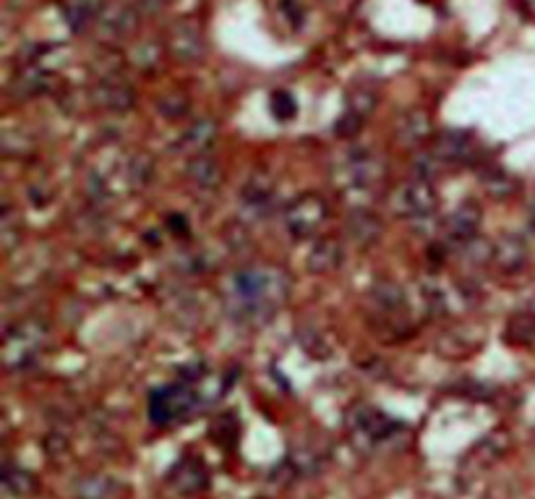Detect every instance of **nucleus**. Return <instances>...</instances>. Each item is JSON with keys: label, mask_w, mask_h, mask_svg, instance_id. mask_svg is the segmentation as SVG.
<instances>
[{"label": "nucleus", "mask_w": 535, "mask_h": 499, "mask_svg": "<svg viewBox=\"0 0 535 499\" xmlns=\"http://www.w3.org/2000/svg\"><path fill=\"white\" fill-rule=\"evenodd\" d=\"M288 296L290 280L282 270L246 267L228 282V312L240 324L259 327L274 316V312L288 301Z\"/></svg>", "instance_id": "1"}, {"label": "nucleus", "mask_w": 535, "mask_h": 499, "mask_svg": "<svg viewBox=\"0 0 535 499\" xmlns=\"http://www.w3.org/2000/svg\"><path fill=\"white\" fill-rule=\"evenodd\" d=\"M50 322L42 316H24L5 330L3 338V364L11 372L30 369L50 343Z\"/></svg>", "instance_id": "2"}, {"label": "nucleus", "mask_w": 535, "mask_h": 499, "mask_svg": "<svg viewBox=\"0 0 535 499\" xmlns=\"http://www.w3.org/2000/svg\"><path fill=\"white\" fill-rule=\"evenodd\" d=\"M202 392L186 382H173V384H162L157 387L147 400L149 418L154 426H176L180 421H186L188 416L196 413V408L202 406Z\"/></svg>", "instance_id": "3"}, {"label": "nucleus", "mask_w": 535, "mask_h": 499, "mask_svg": "<svg viewBox=\"0 0 535 499\" xmlns=\"http://www.w3.org/2000/svg\"><path fill=\"white\" fill-rule=\"evenodd\" d=\"M392 215L400 219H426L439 210V194L434 191L431 181L410 178L397 188H392L387 196Z\"/></svg>", "instance_id": "4"}, {"label": "nucleus", "mask_w": 535, "mask_h": 499, "mask_svg": "<svg viewBox=\"0 0 535 499\" xmlns=\"http://www.w3.org/2000/svg\"><path fill=\"white\" fill-rule=\"evenodd\" d=\"M329 219V204L322 194H300L296 202L285 210V228L298 241L316 238Z\"/></svg>", "instance_id": "5"}, {"label": "nucleus", "mask_w": 535, "mask_h": 499, "mask_svg": "<svg viewBox=\"0 0 535 499\" xmlns=\"http://www.w3.org/2000/svg\"><path fill=\"white\" fill-rule=\"evenodd\" d=\"M345 181L353 191H376L387 184L389 165L384 157L371 150H353L342 165Z\"/></svg>", "instance_id": "6"}, {"label": "nucleus", "mask_w": 535, "mask_h": 499, "mask_svg": "<svg viewBox=\"0 0 535 499\" xmlns=\"http://www.w3.org/2000/svg\"><path fill=\"white\" fill-rule=\"evenodd\" d=\"M91 102L105 113L123 116L136 108L139 94L134 90V84L123 76V71H118V73L97 76V84L91 87Z\"/></svg>", "instance_id": "7"}, {"label": "nucleus", "mask_w": 535, "mask_h": 499, "mask_svg": "<svg viewBox=\"0 0 535 499\" xmlns=\"http://www.w3.org/2000/svg\"><path fill=\"white\" fill-rule=\"evenodd\" d=\"M165 50L180 63H199L207 56V37L194 19H178L168 30Z\"/></svg>", "instance_id": "8"}, {"label": "nucleus", "mask_w": 535, "mask_h": 499, "mask_svg": "<svg viewBox=\"0 0 535 499\" xmlns=\"http://www.w3.org/2000/svg\"><path fill=\"white\" fill-rule=\"evenodd\" d=\"M431 152L444 165H468L478 157V144L468 131L444 128L431 139Z\"/></svg>", "instance_id": "9"}, {"label": "nucleus", "mask_w": 535, "mask_h": 499, "mask_svg": "<svg viewBox=\"0 0 535 499\" xmlns=\"http://www.w3.org/2000/svg\"><path fill=\"white\" fill-rule=\"evenodd\" d=\"M139 19H142V13L134 5H128V3H108V8L102 11V16L97 22V34L110 39V42L131 39L139 30Z\"/></svg>", "instance_id": "10"}, {"label": "nucleus", "mask_w": 535, "mask_h": 499, "mask_svg": "<svg viewBox=\"0 0 535 499\" xmlns=\"http://www.w3.org/2000/svg\"><path fill=\"white\" fill-rule=\"evenodd\" d=\"M480 222H483V212L476 202H465L460 204L454 212H449L442 225V233L449 244L454 246H468L470 241L478 238V230H480Z\"/></svg>", "instance_id": "11"}, {"label": "nucleus", "mask_w": 535, "mask_h": 499, "mask_svg": "<svg viewBox=\"0 0 535 499\" xmlns=\"http://www.w3.org/2000/svg\"><path fill=\"white\" fill-rule=\"evenodd\" d=\"M350 432L358 444H379L397 432V424L374 408H356L350 418Z\"/></svg>", "instance_id": "12"}, {"label": "nucleus", "mask_w": 535, "mask_h": 499, "mask_svg": "<svg viewBox=\"0 0 535 499\" xmlns=\"http://www.w3.org/2000/svg\"><path fill=\"white\" fill-rule=\"evenodd\" d=\"M345 236L356 246H374L384 236V219L379 218L376 212H371V210L356 207L345 218Z\"/></svg>", "instance_id": "13"}, {"label": "nucleus", "mask_w": 535, "mask_h": 499, "mask_svg": "<svg viewBox=\"0 0 535 499\" xmlns=\"http://www.w3.org/2000/svg\"><path fill=\"white\" fill-rule=\"evenodd\" d=\"M217 139H220V125H217V121L214 118H199V121H194V124L180 133L176 147H178V152L188 157L209 155L211 147L217 144Z\"/></svg>", "instance_id": "14"}, {"label": "nucleus", "mask_w": 535, "mask_h": 499, "mask_svg": "<svg viewBox=\"0 0 535 499\" xmlns=\"http://www.w3.org/2000/svg\"><path fill=\"white\" fill-rule=\"evenodd\" d=\"M105 8H108V0H63L60 16L68 30L73 34H82V31L97 27Z\"/></svg>", "instance_id": "15"}, {"label": "nucleus", "mask_w": 535, "mask_h": 499, "mask_svg": "<svg viewBox=\"0 0 535 499\" xmlns=\"http://www.w3.org/2000/svg\"><path fill=\"white\" fill-rule=\"evenodd\" d=\"M53 84H56V73L47 65H42L39 58H34L16 73V79L11 82V92L16 97H39L50 92Z\"/></svg>", "instance_id": "16"}, {"label": "nucleus", "mask_w": 535, "mask_h": 499, "mask_svg": "<svg viewBox=\"0 0 535 499\" xmlns=\"http://www.w3.org/2000/svg\"><path fill=\"white\" fill-rule=\"evenodd\" d=\"M186 178L202 191H217L225 181V170L214 155H196L186 162Z\"/></svg>", "instance_id": "17"}, {"label": "nucleus", "mask_w": 535, "mask_h": 499, "mask_svg": "<svg viewBox=\"0 0 535 499\" xmlns=\"http://www.w3.org/2000/svg\"><path fill=\"white\" fill-rule=\"evenodd\" d=\"M494 267L502 270L505 275H514L528 264V244L520 236H505L502 241L494 244V256H491Z\"/></svg>", "instance_id": "18"}, {"label": "nucleus", "mask_w": 535, "mask_h": 499, "mask_svg": "<svg viewBox=\"0 0 535 499\" xmlns=\"http://www.w3.org/2000/svg\"><path fill=\"white\" fill-rule=\"evenodd\" d=\"M397 136H400V142L408 144V147H420V144H426V142L434 136V121H431V116H428V110H423V108L408 110V113L400 118V124H397Z\"/></svg>", "instance_id": "19"}, {"label": "nucleus", "mask_w": 535, "mask_h": 499, "mask_svg": "<svg viewBox=\"0 0 535 499\" xmlns=\"http://www.w3.org/2000/svg\"><path fill=\"white\" fill-rule=\"evenodd\" d=\"M345 262V249L340 244V238H319L314 244V249L308 254V270L316 272V275H327V272H334L340 264Z\"/></svg>", "instance_id": "20"}, {"label": "nucleus", "mask_w": 535, "mask_h": 499, "mask_svg": "<svg viewBox=\"0 0 535 499\" xmlns=\"http://www.w3.org/2000/svg\"><path fill=\"white\" fill-rule=\"evenodd\" d=\"M170 484L178 489L180 495H196V492H202V489L207 486L209 476L199 460L186 458V460H180L178 466L173 469V473H170Z\"/></svg>", "instance_id": "21"}, {"label": "nucleus", "mask_w": 535, "mask_h": 499, "mask_svg": "<svg viewBox=\"0 0 535 499\" xmlns=\"http://www.w3.org/2000/svg\"><path fill=\"white\" fill-rule=\"evenodd\" d=\"M274 204V188L267 176H254L246 188H243V207L254 215V218H264L267 210Z\"/></svg>", "instance_id": "22"}, {"label": "nucleus", "mask_w": 535, "mask_h": 499, "mask_svg": "<svg viewBox=\"0 0 535 499\" xmlns=\"http://www.w3.org/2000/svg\"><path fill=\"white\" fill-rule=\"evenodd\" d=\"M371 301L376 304V309L387 314H405L408 309V298H405V290L392 280H379L371 288Z\"/></svg>", "instance_id": "23"}, {"label": "nucleus", "mask_w": 535, "mask_h": 499, "mask_svg": "<svg viewBox=\"0 0 535 499\" xmlns=\"http://www.w3.org/2000/svg\"><path fill=\"white\" fill-rule=\"evenodd\" d=\"M123 176H125L128 186L134 188V191H144V188L151 186V181H154V176H157V165H154L151 155L139 152V155H134L125 162Z\"/></svg>", "instance_id": "24"}, {"label": "nucleus", "mask_w": 535, "mask_h": 499, "mask_svg": "<svg viewBox=\"0 0 535 499\" xmlns=\"http://www.w3.org/2000/svg\"><path fill=\"white\" fill-rule=\"evenodd\" d=\"M157 110L168 121H180L191 110V97L186 92H180V90H170V92H165L157 99Z\"/></svg>", "instance_id": "25"}, {"label": "nucleus", "mask_w": 535, "mask_h": 499, "mask_svg": "<svg viewBox=\"0 0 535 499\" xmlns=\"http://www.w3.org/2000/svg\"><path fill=\"white\" fill-rule=\"evenodd\" d=\"M506 340L514 345H528L535 340V316L522 312L514 314L506 324Z\"/></svg>", "instance_id": "26"}, {"label": "nucleus", "mask_w": 535, "mask_h": 499, "mask_svg": "<svg viewBox=\"0 0 535 499\" xmlns=\"http://www.w3.org/2000/svg\"><path fill=\"white\" fill-rule=\"evenodd\" d=\"M160 61H162V47H160L157 42H139V45H134V50H131V63H134L139 71H144V73L157 71V68H160Z\"/></svg>", "instance_id": "27"}, {"label": "nucleus", "mask_w": 535, "mask_h": 499, "mask_svg": "<svg viewBox=\"0 0 535 499\" xmlns=\"http://www.w3.org/2000/svg\"><path fill=\"white\" fill-rule=\"evenodd\" d=\"M0 244L5 251H13L16 244H22V218L8 204L3 207V218H0Z\"/></svg>", "instance_id": "28"}, {"label": "nucleus", "mask_w": 535, "mask_h": 499, "mask_svg": "<svg viewBox=\"0 0 535 499\" xmlns=\"http://www.w3.org/2000/svg\"><path fill=\"white\" fill-rule=\"evenodd\" d=\"M442 165H444V162L434 155L431 150H428V152H420V155L410 159V178L431 181V184H434V178L442 173Z\"/></svg>", "instance_id": "29"}, {"label": "nucleus", "mask_w": 535, "mask_h": 499, "mask_svg": "<svg viewBox=\"0 0 535 499\" xmlns=\"http://www.w3.org/2000/svg\"><path fill=\"white\" fill-rule=\"evenodd\" d=\"M376 110V94L366 87H358L356 92L348 97V113H353L358 118H368L371 113Z\"/></svg>", "instance_id": "30"}, {"label": "nucleus", "mask_w": 535, "mask_h": 499, "mask_svg": "<svg viewBox=\"0 0 535 499\" xmlns=\"http://www.w3.org/2000/svg\"><path fill=\"white\" fill-rule=\"evenodd\" d=\"M5 489L8 492H13V495H31L34 489H37V484H34V478H31L27 470H5Z\"/></svg>", "instance_id": "31"}, {"label": "nucleus", "mask_w": 535, "mask_h": 499, "mask_svg": "<svg viewBox=\"0 0 535 499\" xmlns=\"http://www.w3.org/2000/svg\"><path fill=\"white\" fill-rule=\"evenodd\" d=\"M486 188H488V194L496 196V199H506V196H512V194L517 191L514 181L506 176L505 170H494V173L486 178Z\"/></svg>", "instance_id": "32"}, {"label": "nucleus", "mask_w": 535, "mask_h": 499, "mask_svg": "<svg viewBox=\"0 0 535 499\" xmlns=\"http://www.w3.org/2000/svg\"><path fill=\"white\" fill-rule=\"evenodd\" d=\"M110 489H113L110 478H82L79 499H108Z\"/></svg>", "instance_id": "33"}, {"label": "nucleus", "mask_w": 535, "mask_h": 499, "mask_svg": "<svg viewBox=\"0 0 535 499\" xmlns=\"http://www.w3.org/2000/svg\"><path fill=\"white\" fill-rule=\"evenodd\" d=\"M272 113H274L280 121L296 118V99L288 92H277L272 97Z\"/></svg>", "instance_id": "34"}, {"label": "nucleus", "mask_w": 535, "mask_h": 499, "mask_svg": "<svg viewBox=\"0 0 535 499\" xmlns=\"http://www.w3.org/2000/svg\"><path fill=\"white\" fill-rule=\"evenodd\" d=\"M531 228L535 230V202H533V207H531Z\"/></svg>", "instance_id": "35"}]
</instances>
